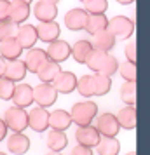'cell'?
<instances>
[{"mask_svg": "<svg viewBox=\"0 0 150 155\" xmlns=\"http://www.w3.org/2000/svg\"><path fill=\"white\" fill-rule=\"evenodd\" d=\"M98 115V105L94 101H79L72 106V122L77 126H91L94 117Z\"/></svg>", "mask_w": 150, "mask_h": 155, "instance_id": "cell-1", "label": "cell"}, {"mask_svg": "<svg viewBox=\"0 0 150 155\" xmlns=\"http://www.w3.org/2000/svg\"><path fill=\"white\" fill-rule=\"evenodd\" d=\"M107 30L119 40H128L129 37L135 33V21L129 19L126 16H115L108 19Z\"/></svg>", "mask_w": 150, "mask_h": 155, "instance_id": "cell-2", "label": "cell"}, {"mask_svg": "<svg viewBox=\"0 0 150 155\" xmlns=\"http://www.w3.org/2000/svg\"><path fill=\"white\" fill-rule=\"evenodd\" d=\"M4 122L7 129H11L12 133H23L28 127V112L19 106H11L5 110Z\"/></svg>", "mask_w": 150, "mask_h": 155, "instance_id": "cell-3", "label": "cell"}, {"mask_svg": "<svg viewBox=\"0 0 150 155\" xmlns=\"http://www.w3.org/2000/svg\"><path fill=\"white\" fill-rule=\"evenodd\" d=\"M94 129L100 133V136H107V138H115L119 134V122L115 119L114 113H101V115H96L93 120Z\"/></svg>", "mask_w": 150, "mask_h": 155, "instance_id": "cell-4", "label": "cell"}, {"mask_svg": "<svg viewBox=\"0 0 150 155\" xmlns=\"http://www.w3.org/2000/svg\"><path fill=\"white\" fill-rule=\"evenodd\" d=\"M58 99V92L56 89L52 87V84H38L37 87H33V101H35L38 106L42 108H47V106L54 105Z\"/></svg>", "mask_w": 150, "mask_h": 155, "instance_id": "cell-5", "label": "cell"}, {"mask_svg": "<svg viewBox=\"0 0 150 155\" xmlns=\"http://www.w3.org/2000/svg\"><path fill=\"white\" fill-rule=\"evenodd\" d=\"M51 84H52V87H54L56 92H59V94H70V92L75 89V85H77V77H75V73H72V71L59 70L58 75L52 78Z\"/></svg>", "mask_w": 150, "mask_h": 155, "instance_id": "cell-6", "label": "cell"}, {"mask_svg": "<svg viewBox=\"0 0 150 155\" xmlns=\"http://www.w3.org/2000/svg\"><path fill=\"white\" fill-rule=\"evenodd\" d=\"M70 49H72V45L68 42L56 38L54 42H49V47L45 51V54H47V59H51V61L63 63V61H66L70 58Z\"/></svg>", "mask_w": 150, "mask_h": 155, "instance_id": "cell-7", "label": "cell"}, {"mask_svg": "<svg viewBox=\"0 0 150 155\" xmlns=\"http://www.w3.org/2000/svg\"><path fill=\"white\" fill-rule=\"evenodd\" d=\"M28 127L37 133H44L49 127V112L42 106L32 108V112H28Z\"/></svg>", "mask_w": 150, "mask_h": 155, "instance_id": "cell-8", "label": "cell"}, {"mask_svg": "<svg viewBox=\"0 0 150 155\" xmlns=\"http://www.w3.org/2000/svg\"><path fill=\"white\" fill-rule=\"evenodd\" d=\"M86 19H87V12L84 9H70L65 14V26L72 31H80L86 26Z\"/></svg>", "mask_w": 150, "mask_h": 155, "instance_id": "cell-9", "label": "cell"}, {"mask_svg": "<svg viewBox=\"0 0 150 155\" xmlns=\"http://www.w3.org/2000/svg\"><path fill=\"white\" fill-rule=\"evenodd\" d=\"M33 16L40 23L54 21V18L58 16V5L51 4V2H45V0H38L33 5Z\"/></svg>", "mask_w": 150, "mask_h": 155, "instance_id": "cell-10", "label": "cell"}, {"mask_svg": "<svg viewBox=\"0 0 150 155\" xmlns=\"http://www.w3.org/2000/svg\"><path fill=\"white\" fill-rule=\"evenodd\" d=\"M11 99L14 101V106L26 108L33 103V87L28 84H18L14 87V92H12Z\"/></svg>", "mask_w": 150, "mask_h": 155, "instance_id": "cell-11", "label": "cell"}, {"mask_svg": "<svg viewBox=\"0 0 150 155\" xmlns=\"http://www.w3.org/2000/svg\"><path fill=\"white\" fill-rule=\"evenodd\" d=\"M26 64L23 59H11V61H5V70H4V77L12 80V82H19L26 77Z\"/></svg>", "mask_w": 150, "mask_h": 155, "instance_id": "cell-12", "label": "cell"}, {"mask_svg": "<svg viewBox=\"0 0 150 155\" xmlns=\"http://www.w3.org/2000/svg\"><path fill=\"white\" fill-rule=\"evenodd\" d=\"M37 30V38L42 40V42H54L56 38H59V25L56 21H45L40 23L38 26H35Z\"/></svg>", "mask_w": 150, "mask_h": 155, "instance_id": "cell-13", "label": "cell"}, {"mask_svg": "<svg viewBox=\"0 0 150 155\" xmlns=\"http://www.w3.org/2000/svg\"><path fill=\"white\" fill-rule=\"evenodd\" d=\"M16 40L21 44L23 49H32L37 44V30L33 25H23V26H18V31H16Z\"/></svg>", "mask_w": 150, "mask_h": 155, "instance_id": "cell-14", "label": "cell"}, {"mask_svg": "<svg viewBox=\"0 0 150 155\" xmlns=\"http://www.w3.org/2000/svg\"><path fill=\"white\" fill-rule=\"evenodd\" d=\"M75 138L79 141V145H84V147L94 148L96 143L100 140V133L94 129V126H79L77 133H75Z\"/></svg>", "mask_w": 150, "mask_h": 155, "instance_id": "cell-15", "label": "cell"}, {"mask_svg": "<svg viewBox=\"0 0 150 155\" xmlns=\"http://www.w3.org/2000/svg\"><path fill=\"white\" fill-rule=\"evenodd\" d=\"M115 38L107 28L98 31V33H94L93 35V40H91V45H93V49L96 51H103V52H108V51H112L115 47Z\"/></svg>", "mask_w": 150, "mask_h": 155, "instance_id": "cell-16", "label": "cell"}, {"mask_svg": "<svg viewBox=\"0 0 150 155\" xmlns=\"http://www.w3.org/2000/svg\"><path fill=\"white\" fill-rule=\"evenodd\" d=\"M7 148L14 155H25L30 150V138L23 133H12L7 140Z\"/></svg>", "mask_w": 150, "mask_h": 155, "instance_id": "cell-17", "label": "cell"}, {"mask_svg": "<svg viewBox=\"0 0 150 155\" xmlns=\"http://www.w3.org/2000/svg\"><path fill=\"white\" fill-rule=\"evenodd\" d=\"M23 47L21 44L16 40V37H9L5 40H2L0 44V56L4 58L5 61H11V59H18L21 56Z\"/></svg>", "mask_w": 150, "mask_h": 155, "instance_id": "cell-18", "label": "cell"}, {"mask_svg": "<svg viewBox=\"0 0 150 155\" xmlns=\"http://www.w3.org/2000/svg\"><path fill=\"white\" fill-rule=\"evenodd\" d=\"M30 16V4L19 2V0H12L11 7H9V19L16 25H21L28 19Z\"/></svg>", "mask_w": 150, "mask_h": 155, "instance_id": "cell-19", "label": "cell"}, {"mask_svg": "<svg viewBox=\"0 0 150 155\" xmlns=\"http://www.w3.org/2000/svg\"><path fill=\"white\" fill-rule=\"evenodd\" d=\"M47 59V54L44 49H37V47H32L26 52V58H25V64H26V70L32 71V73H37L38 66Z\"/></svg>", "mask_w": 150, "mask_h": 155, "instance_id": "cell-20", "label": "cell"}, {"mask_svg": "<svg viewBox=\"0 0 150 155\" xmlns=\"http://www.w3.org/2000/svg\"><path fill=\"white\" fill-rule=\"evenodd\" d=\"M72 126V117L65 110H56L49 113V127L56 131H66Z\"/></svg>", "mask_w": 150, "mask_h": 155, "instance_id": "cell-21", "label": "cell"}, {"mask_svg": "<svg viewBox=\"0 0 150 155\" xmlns=\"http://www.w3.org/2000/svg\"><path fill=\"white\" fill-rule=\"evenodd\" d=\"M115 119H117L121 127L128 129V131H133V129H136V108L126 105V108H122L121 112L115 115Z\"/></svg>", "mask_w": 150, "mask_h": 155, "instance_id": "cell-22", "label": "cell"}, {"mask_svg": "<svg viewBox=\"0 0 150 155\" xmlns=\"http://www.w3.org/2000/svg\"><path fill=\"white\" fill-rule=\"evenodd\" d=\"M96 152L98 155H117L121 150V143L115 138H107V136H100V140L96 143Z\"/></svg>", "mask_w": 150, "mask_h": 155, "instance_id": "cell-23", "label": "cell"}, {"mask_svg": "<svg viewBox=\"0 0 150 155\" xmlns=\"http://www.w3.org/2000/svg\"><path fill=\"white\" fill-rule=\"evenodd\" d=\"M59 70H61V68H59V63H54V61H51V59H45V61L38 66L37 75H38V78H40V82L51 84L52 78L58 75V71Z\"/></svg>", "mask_w": 150, "mask_h": 155, "instance_id": "cell-24", "label": "cell"}, {"mask_svg": "<svg viewBox=\"0 0 150 155\" xmlns=\"http://www.w3.org/2000/svg\"><path fill=\"white\" fill-rule=\"evenodd\" d=\"M91 51H93V45H91L89 40H79V42L73 44V47L70 49V56H73V59L77 63L84 64L87 61L89 54H91Z\"/></svg>", "mask_w": 150, "mask_h": 155, "instance_id": "cell-25", "label": "cell"}, {"mask_svg": "<svg viewBox=\"0 0 150 155\" xmlns=\"http://www.w3.org/2000/svg\"><path fill=\"white\" fill-rule=\"evenodd\" d=\"M66 145H68V138H66L65 131L52 129L47 134V147H49L51 152H61L63 148H66Z\"/></svg>", "mask_w": 150, "mask_h": 155, "instance_id": "cell-26", "label": "cell"}, {"mask_svg": "<svg viewBox=\"0 0 150 155\" xmlns=\"http://www.w3.org/2000/svg\"><path fill=\"white\" fill-rule=\"evenodd\" d=\"M107 23H108V19L105 14H87L84 30H87V33L94 35V33H98V31L107 28Z\"/></svg>", "mask_w": 150, "mask_h": 155, "instance_id": "cell-27", "label": "cell"}, {"mask_svg": "<svg viewBox=\"0 0 150 155\" xmlns=\"http://www.w3.org/2000/svg\"><path fill=\"white\" fill-rule=\"evenodd\" d=\"M91 77H93V92H94V96H105V94L110 92V89H112V80H110V77L101 75V73H94V75H91Z\"/></svg>", "mask_w": 150, "mask_h": 155, "instance_id": "cell-28", "label": "cell"}, {"mask_svg": "<svg viewBox=\"0 0 150 155\" xmlns=\"http://www.w3.org/2000/svg\"><path fill=\"white\" fill-rule=\"evenodd\" d=\"M121 99L128 106L136 105V82H126L121 87Z\"/></svg>", "mask_w": 150, "mask_h": 155, "instance_id": "cell-29", "label": "cell"}, {"mask_svg": "<svg viewBox=\"0 0 150 155\" xmlns=\"http://www.w3.org/2000/svg\"><path fill=\"white\" fill-rule=\"evenodd\" d=\"M75 89H77V91L80 92V96H84V98L94 96V92H93V77H91V75H84V77L77 78Z\"/></svg>", "mask_w": 150, "mask_h": 155, "instance_id": "cell-30", "label": "cell"}, {"mask_svg": "<svg viewBox=\"0 0 150 155\" xmlns=\"http://www.w3.org/2000/svg\"><path fill=\"white\" fill-rule=\"evenodd\" d=\"M107 54H108V52H103V51L93 49V51H91V54H89V58H87L86 64L94 71V73H98V71H100V66L103 64L105 58H107Z\"/></svg>", "mask_w": 150, "mask_h": 155, "instance_id": "cell-31", "label": "cell"}, {"mask_svg": "<svg viewBox=\"0 0 150 155\" xmlns=\"http://www.w3.org/2000/svg\"><path fill=\"white\" fill-rule=\"evenodd\" d=\"M108 9L107 0H86L84 2V11L87 14H105Z\"/></svg>", "mask_w": 150, "mask_h": 155, "instance_id": "cell-32", "label": "cell"}, {"mask_svg": "<svg viewBox=\"0 0 150 155\" xmlns=\"http://www.w3.org/2000/svg\"><path fill=\"white\" fill-rule=\"evenodd\" d=\"M117 71L121 73V77L124 78L126 82H136V63L124 61V63L119 64Z\"/></svg>", "mask_w": 150, "mask_h": 155, "instance_id": "cell-33", "label": "cell"}, {"mask_svg": "<svg viewBox=\"0 0 150 155\" xmlns=\"http://www.w3.org/2000/svg\"><path fill=\"white\" fill-rule=\"evenodd\" d=\"M117 68H119V61H117V58L112 56V54H107V58H105L103 64L100 66V71H98V73L107 75V77H112V75H115Z\"/></svg>", "mask_w": 150, "mask_h": 155, "instance_id": "cell-34", "label": "cell"}, {"mask_svg": "<svg viewBox=\"0 0 150 155\" xmlns=\"http://www.w3.org/2000/svg\"><path fill=\"white\" fill-rule=\"evenodd\" d=\"M18 26H19V25L12 23L11 19H4V21H0V42L5 40V38H9V37H16Z\"/></svg>", "mask_w": 150, "mask_h": 155, "instance_id": "cell-35", "label": "cell"}, {"mask_svg": "<svg viewBox=\"0 0 150 155\" xmlns=\"http://www.w3.org/2000/svg\"><path fill=\"white\" fill-rule=\"evenodd\" d=\"M14 87H16V84L12 80H9V78H5V77H0V99L9 101V99L12 98Z\"/></svg>", "mask_w": 150, "mask_h": 155, "instance_id": "cell-36", "label": "cell"}, {"mask_svg": "<svg viewBox=\"0 0 150 155\" xmlns=\"http://www.w3.org/2000/svg\"><path fill=\"white\" fill-rule=\"evenodd\" d=\"M124 54H126V61H131V63H136V44L129 42L124 49Z\"/></svg>", "mask_w": 150, "mask_h": 155, "instance_id": "cell-37", "label": "cell"}, {"mask_svg": "<svg viewBox=\"0 0 150 155\" xmlns=\"http://www.w3.org/2000/svg\"><path fill=\"white\" fill-rule=\"evenodd\" d=\"M9 7H11L9 0H0V21L9 19Z\"/></svg>", "mask_w": 150, "mask_h": 155, "instance_id": "cell-38", "label": "cell"}, {"mask_svg": "<svg viewBox=\"0 0 150 155\" xmlns=\"http://www.w3.org/2000/svg\"><path fill=\"white\" fill-rule=\"evenodd\" d=\"M70 155H93V150L89 147H84V145H77Z\"/></svg>", "mask_w": 150, "mask_h": 155, "instance_id": "cell-39", "label": "cell"}, {"mask_svg": "<svg viewBox=\"0 0 150 155\" xmlns=\"http://www.w3.org/2000/svg\"><path fill=\"white\" fill-rule=\"evenodd\" d=\"M7 136V126H5V122L0 119V141H4V138Z\"/></svg>", "mask_w": 150, "mask_h": 155, "instance_id": "cell-40", "label": "cell"}, {"mask_svg": "<svg viewBox=\"0 0 150 155\" xmlns=\"http://www.w3.org/2000/svg\"><path fill=\"white\" fill-rule=\"evenodd\" d=\"M4 70H5V59L0 56V77H4Z\"/></svg>", "mask_w": 150, "mask_h": 155, "instance_id": "cell-41", "label": "cell"}, {"mask_svg": "<svg viewBox=\"0 0 150 155\" xmlns=\"http://www.w3.org/2000/svg\"><path fill=\"white\" fill-rule=\"evenodd\" d=\"M119 4H122V5H129V4H135V0H117Z\"/></svg>", "mask_w": 150, "mask_h": 155, "instance_id": "cell-42", "label": "cell"}, {"mask_svg": "<svg viewBox=\"0 0 150 155\" xmlns=\"http://www.w3.org/2000/svg\"><path fill=\"white\" fill-rule=\"evenodd\" d=\"M45 155H61L59 152H49V153H45Z\"/></svg>", "mask_w": 150, "mask_h": 155, "instance_id": "cell-43", "label": "cell"}, {"mask_svg": "<svg viewBox=\"0 0 150 155\" xmlns=\"http://www.w3.org/2000/svg\"><path fill=\"white\" fill-rule=\"evenodd\" d=\"M45 2H51V4H56V5H58V2H59V0H45Z\"/></svg>", "mask_w": 150, "mask_h": 155, "instance_id": "cell-44", "label": "cell"}, {"mask_svg": "<svg viewBox=\"0 0 150 155\" xmlns=\"http://www.w3.org/2000/svg\"><path fill=\"white\" fill-rule=\"evenodd\" d=\"M19 2H25V4H32V0H19Z\"/></svg>", "mask_w": 150, "mask_h": 155, "instance_id": "cell-45", "label": "cell"}, {"mask_svg": "<svg viewBox=\"0 0 150 155\" xmlns=\"http://www.w3.org/2000/svg\"><path fill=\"white\" fill-rule=\"evenodd\" d=\"M126 155H136V152H129V153H126Z\"/></svg>", "mask_w": 150, "mask_h": 155, "instance_id": "cell-46", "label": "cell"}, {"mask_svg": "<svg viewBox=\"0 0 150 155\" xmlns=\"http://www.w3.org/2000/svg\"><path fill=\"white\" fill-rule=\"evenodd\" d=\"M0 155H5V153H4V152H0Z\"/></svg>", "mask_w": 150, "mask_h": 155, "instance_id": "cell-47", "label": "cell"}, {"mask_svg": "<svg viewBox=\"0 0 150 155\" xmlns=\"http://www.w3.org/2000/svg\"><path fill=\"white\" fill-rule=\"evenodd\" d=\"M80 2H86V0H80Z\"/></svg>", "mask_w": 150, "mask_h": 155, "instance_id": "cell-48", "label": "cell"}]
</instances>
